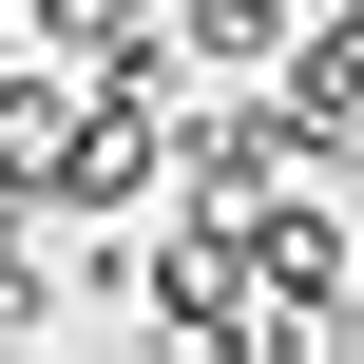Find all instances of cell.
Returning a JSON list of instances; mask_svg holds the SVG:
<instances>
[{
    "label": "cell",
    "instance_id": "cell-2",
    "mask_svg": "<svg viewBox=\"0 0 364 364\" xmlns=\"http://www.w3.org/2000/svg\"><path fill=\"white\" fill-rule=\"evenodd\" d=\"M77 115H96V77H77V58H58V77H0V211H38V192H58Z\"/></svg>",
    "mask_w": 364,
    "mask_h": 364
},
{
    "label": "cell",
    "instance_id": "cell-4",
    "mask_svg": "<svg viewBox=\"0 0 364 364\" xmlns=\"http://www.w3.org/2000/svg\"><path fill=\"white\" fill-rule=\"evenodd\" d=\"M288 38H307V0H192L173 19V58H211V77H288Z\"/></svg>",
    "mask_w": 364,
    "mask_h": 364
},
{
    "label": "cell",
    "instance_id": "cell-5",
    "mask_svg": "<svg viewBox=\"0 0 364 364\" xmlns=\"http://www.w3.org/2000/svg\"><path fill=\"white\" fill-rule=\"evenodd\" d=\"M38 326H58V269H19V250H0V346H38Z\"/></svg>",
    "mask_w": 364,
    "mask_h": 364
},
{
    "label": "cell",
    "instance_id": "cell-1",
    "mask_svg": "<svg viewBox=\"0 0 364 364\" xmlns=\"http://www.w3.org/2000/svg\"><path fill=\"white\" fill-rule=\"evenodd\" d=\"M38 19V58H77L96 96H173V38H154V0H19Z\"/></svg>",
    "mask_w": 364,
    "mask_h": 364
},
{
    "label": "cell",
    "instance_id": "cell-3",
    "mask_svg": "<svg viewBox=\"0 0 364 364\" xmlns=\"http://www.w3.org/2000/svg\"><path fill=\"white\" fill-rule=\"evenodd\" d=\"M288 115H307L326 154H364V0H346V19H307V38H288Z\"/></svg>",
    "mask_w": 364,
    "mask_h": 364
}]
</instances>
